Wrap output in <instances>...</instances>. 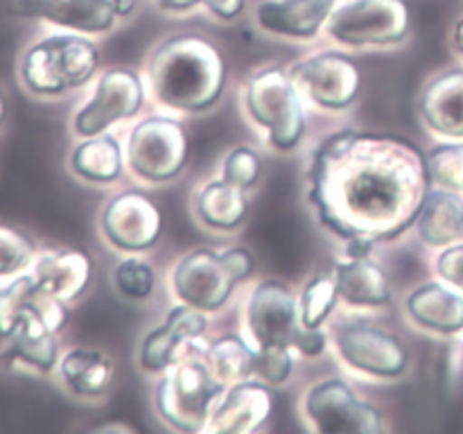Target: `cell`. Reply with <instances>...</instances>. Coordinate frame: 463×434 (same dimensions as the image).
<instances>
[{
	"mask_svg": "<svg viewBox=\"0 0 463 434\" xmlns=\"http://www.w3.org/2000/svg\"><path fill=\"white\" fill-rule=\"evenodd\" d=\"M307 199L344 242H389L416 224L430 181L425 154L410 140L344 129L317 147Z\"/></svg>",
	"mask_w": 463,
	"mask_h": 434,
	"instance_id": "1",
	"label": "cell"
},
{
	"mask_svg": "<svg viewBox=\"0 0 463 434\" xmlns=\"http://www.w3.org/2000/svg\"><path fill=\"white\" fill-rule=\"evenodd\" d=\"M154 98L185 113L208 111L226 86V59L217 43L199 34H176L152 52L147 66Z\"/></svg>",
	"mask_w": 463,
	"mask_h": 434,
	"instance_id": "2",
	"label": "cell"
},
{
	"mask_svg": "<svg viewBox=\"0 0 463 434\" xmlns=\"http://www.w3.org/2000/svg\"><path fill=\"white\" fill-rule=\"evenodd\" d=\"M99 48L80 32H59L30 45L21 63V80L36 95H63L93 80Z\"/></svg>",
	"mask_w": 463,
	"mask_h": 434,
	"instance_id": "3",
	"label": "cell"
},
{
	"mask_svg": "<svg viewBox=\"0 0 463 434\" xmlns=\"http://www.w3.org/2000/svg\"><path fill=\"white\" fill-rule=\"evenodd\" d=\"M244 107L253 122L267 131V140L274 149L289 152L301 143L306 134V107L289 71L269 66L253 72L244 86Z\"/></svg>",
	"mask_w": 463,
	"mask_h": 434,
	"instance_id": "4",
	"label": "cell"
},
{
	"mask_svg": "<svg viewBox=\"0 0 463 434\" xmlns=\"http://www.w3.org/2000/svg\"><path fill=\"white\" fill-rule=\"evenodd\" d=\"M226 384L213 375L206 362L179 360L163 371L156 387V410L181 432H203Z\"/></svg>",
	"mask_w": 463,
	"mask_h": 434,
	"instance_id": "5",
	"label": "cell"
},
{
	"mask_svg": "<svg viewBox=\"0 0 463 434\" xmlns=\"http://www.w3.org/2000/svg\"><path fill=\"white\" fill-rule=\"evenodd\" d=\"M324 32L346 48L398 45L411 32V7L407 0H337Z\"/></svg>",
	"mask_w": 463,
	"mask_h": 434,
	"instance_id": "6",
	"label": "cell"
},
{
	"mask_svg": "<svg viewBox=\"0 0 463 434\" xmlns=\"http://www.w3.org/2000/svg\"><path fill=\"white\" fill-rule=\"evenodd\" d=\"M190 156L188 131L167 116H149L131 129L127 140V165L149 184H165L184 172Z\"/></svg>",
	"mask_w": 463,
	"mask_h": 434,
	"instance_id": "7",
	"label": "cell"
},
{
	"mask_svg": "<svg viewBox=\"0 0 463 434\" xmlns=\"http://www.w3.org/2000/svg\"><path fill=\"white\" fill-rule=\"evenodd\" d=\"M303 411L317 432L324 434H375L383 429L378 407L357 396L342 378L312 384L303 398Z\"/></svg>",
	"mask_w": 463,
	"mask_h": 434,
	"instance_id": "8",
	"label": "cell"
},
{
	"mask_svg": "<svg viewBox=\"0 0 463 434\" xmlns=\"http://www.w3.org/2000/svg\"><path fill=\"white\" fill-rule=\"evenodd\" d=\"M297 89L328 111H342L357 99L362 86L360 66L342 52H317L289 68Z\"/></svg>",
	"mask_w": 463,
	"mask_h": 434,
	"instance_id": "9",
	"label": "cell"
},
{
	"mask_svg": "<svg viewBox=\"0 0 463 434\" xmlns=\"http://www.w3.org/2000/svg\"><path fill=\"white\" fill-rule=\"evenodd\" d=\"M335 344L348 366L373 378H398L410 366V351L402 339L380 326L364 321L339 326Z\"/></svg>",
	"mask_w": 463,
	"mask_h": 434,
	"instance_id": "10",
	"label": "cell"
},
{
	"mask_svg": "<svg viewBox=\"0 0 463 434\" xmlns=\"http://www.w3.org/2000/svg\"><path fill=\"white\" fill-rule=\"evenodd\" d=\"M145 84L138 72L129 68H111L99 77L95 93L77 111L75 131L84 138L104 134L111 125L129 120L143 108Z\"/></svg>",
	"mask_w": 463,
	"mask_h": 434,
	"instance_id": "11",
	"label": "cell"
},
{
	"mask_svg": "<svg viewBox=\"0 0 463 434\" xmlns=\"http://www.w3.org/2000/svg\"><path fill=\"white\" fill-rule=\"evenodd\" d=\"M238 278L226 267L222 251L194 249L176 262L172 271V288L181 303L215 312L229 303Z\"/></svg>",
	"mask_w": 463,
	"mask_h": 434,
	"instance_id": "12",
	"label": "cell"
},
{
	"mask_svg": "<svg viewBox=\"0 0 463 434\" xmlns=\"http://www.w3.org/2000/svg\"><path fill=\"white\" fill-rule=\"evenodd\" d=\"M298 298L280 280H262L247 303V328L253 346H292L301 330Z\"/></svg>",
	"mask_w": 463,
	"mask_h": 434,
	"instance_id": "13",
	"label": "cell"
},
{
	"mask_svg": "<svg viewBox=\"0 0 463 434\" xmlns=\"http://www.w3.org/2000/svg\"><path fill=\"white\" fill-rule=\"evenodd\" d=\"M102 231L120 251H147L161 235V211L140 190H125L102 211Z\"/></svg>",
	"mask_w": 463,
	"mask_h": 434,
	"instance_id": "14",
	"label": "cell"
},
{
	"mask_svg": "<svg viewBox=\"0 0 463 434\" xmlns=\"http://www.w3.org/2000/svg\"><path fill=\"white\" fill-rule=\"evenodd\" d=\"M206 312L199 307L179 303L167 312L165 321L158 324L145 337L140 346V366L152 373H163L167 366L184 357L185 346L206 333Z\"/></svg>",
	"mask_w": 463,
	"mask_h": 434,
	"instance_id": "15",
	"label": "cell"
},
{
	"mask_svg": "<svg viewBox=\"0 0 463 434\" xmlns=\"http://www.w3.org/2000/svg\"><path fill=\"white\" fill-rule=\"evenodd\" d=\"M9 12L25 18H41L80 34H104L118 23L111 0H7Z\"/></svg>",
	"mask_w": 463,
	"mask_h": 434,
	"instance_id": "16",
	"label": "cell"
},
{
	"mask_svg": "<svg viewBox=\"0 0 463 434\" xmlns=\"http://www.w3.org/2000/svg\"><path fill=\"white\" fill-rule=\"evenodd\" d=\"M274 410L269 384L258 378H247L226 387L224 396L213 410L203 432L251 434L262 428Z\"/></svg>",
	"mask_w": 463,
	"mask_h": 434,
	"instance_id": "17",
	"label": "cell"
},
{
	"mask_svg": "<svg viewBox=\"0 0 463 434\" xmlns=\"http://www.w3.org/2000/svg\"><path fill=\"white\" fill-rule=\"evenodd\" d=\"M337 0H260L253 21L262 32L294 41H312L326 30Z\"/></svg>",
	"mask_w": 463,
	"mask_h": 434,
	"instance_id": "18",
	"label": "cell"
},
{
	"mask_svg": "<svg viewBox=\"0 0 463 434\" xmlns=\"http://www.w3.org/2000/svg\"><path fill=\"white\" fill-rule=\"evenodd\" d=\"M423 125L443 140H463V66L448 68L425 84L419 98Z\"/></svg>",
	"mask_w": 463,
	"mask_h": 434,
	"instance_id": "19",
	"label": "cell"
},
{
	"mask_svg": "<svg viewBox=\"0 0 463 434\" xmlns=\"http://www.w3.org/2000/svg\"><path fill=\"white\" fill-rule=\"evenodd\" d=\"M407 315L430 333L443 337L463 335V294L441 278L430 280L407 297Z\"/></svg>",
	"mask_w": 463,
	"mask_h": 434,
	"instance_id": "20",
	"label": "cell"
},
{
	"mask_svg": "<svg viewBox=\"0 0 463 434\" xmlns=\"http://www.w3.org/2000/svg\"><path fill=\"white\" fill-rule=\"evenodd\" d=\"M32 276L41 292L68 303L81 297L89 288L93 262L86 253L75 251V249H50L36 258Z\"/></svg>",
	"mask_w": 463,
	"mask_h": 434,
	"instance_id": "21",
	"label": "cell"
},
{
	"mask_svg": "<svg viewBox=\"0 0 463 434\" xmlns=\"http://www.w3.org/2000/svg\"><path fill=\"white\" fill-rule=\"evenodd\" d=\"M335 283L339 297L357 307H383L392 301V280L383 265L371 256H346L335 262Z\"/></svg>",
	"mask_w": 463,
	"mask_h": 434,
	"instance_id": "22",
	"label": "cell"
},
{
	"mask_svg": "<svg viewBox=\"0 0 463 434\" xmlns=\"http://www.w3.org/2000/svg\"><path fill=\"white\" fill-rule=\"evenodd\" d=\"M414 226L420 242L432 249L463 242V194L430 188Z\"/></svg>",
	"mask_w": 463,
	"mask_h": 434,
	"instance_id": "23",
	"label": "cell"
},
{
	"mask_svg": "<svg viewBox=\"0 0 463 434\" xmlns=\"http://www.w3.org/2000/svg\"><path fill=\"white\" fill-rule=\"evenodd\" d=\"M247 190L229 184L226 179H213L199 190L194 199V211L202 224L215 231H233L249 215Z\"/></svg>",
	"mask_w": 463,
	"mask_h": 434,
	"instance_id": "24",
	"label": "cell"
},
{
	"mask_svg": "<svg viewBox=\"0 0 463 434\" xmlns=\"http://www.w3.org/2000/svg\"><path fill=\"white\" fill-rule=\"evenodd\" d=\"M125 161L120 143L104 131V134L89 136L84 143L77 145L71 156V167L77 176L90 184H113L120 179Z\"/></svg>",
	"mask_w": 463,
	"mask_h": 434,
	"instance_id": "25",
	"label": "cell"
},
{
	"mask_svg": "<svg viewBox=\"0 0 463 434\" xmlns=\"http://www.w3.org/2000/svg\"><path fill=\"white\" fill-rule=\"evenodd\" d=\"M61 375L68 389L80 396H102L113 380V362L95 348H72L61 360Z\"/></svg>",
	"mask_w": 463,
	"mask_h": 434,
	"instance_id": "26",
	"label": "cell"
},
{
	"mask_svg": "<svg viewBox=\"0 0 463 434\" xmlns=\"http://www.w3.org/2000/svg\"><path fill=\"white\" fill-rule=\"evenodd\" d=\"M253 355L256 348L244 342L240 335H222L206 348L203 362L217 380L226 387L253 375Z\"/></svg>",
	"mask_w": 463,
	"mask_h": 434,
	"instance_id": "27",
	"label": "cell"
},
{
	"mask_svg": "<svg viewBox=\"0 0 463 434\" xmlns=\"http://www.w3.org/2000/svg\"><path fill=\"white\" fill-rule=\"evenodd\" d=\"M339 289L333 274H317L303 288L298 298V316L306 328H321L339 303Z\"/></svg>",
	"mask_w": 463,
	"mask_h": 434,
	"instance_id": "28",
	"label": "cell"
},
{
	"mask_svg": "<svg viewBox=\"0 0 463 434\" xmlns=\"http://www.w3.org/2000/svg\"><path fill=\"white\" fill-rule=\"evenodd\" d=\"M432 188L463 194V140H443L425 154Z\"/></svg>",
	"mask_w": 463,
	"mask_h": 434,
	"instance_id": "29",
	"label": "cell"
},
{
	"mask_svg": "<svg viewBox=\"0 0 463 434\" xmlns=\"http://www.w3.org/2000/svg\"><path fill=\"white\" fill-rule=\"evenodd\" d=\"M116 285L127 298L143 301L152 297L156 276H154L152 265L143 258H125L116 267Z\"/></svg>",
	"mask_w": 463,
	"mask_h": 434,
	"instance_id": "30",
	"label": "cell"
},
{
	"mask_svg": "<svg viewBox=\"0 0 463 434\" xmlns=\"http://www.w3.org/2000/svg\"><path fill=\"white\" fill-rule=\"evenodd\" d=\"M253 378L267 384H285L292 378V346H253Z\"/></svg>",
	"mask_w": 463,
	"mask_h": 434,
	"instance_id": "31",
	"label": "cell"
},
{
	"mask_svg": "<svg viewBox=\"0 0 463 434\" xmlns=\"http://www.w3.org/2000/svg\"><path fill=\"white\" fill-rule=\"evenodd\" d=\"M36 289L39 288H36V280L32 274L21 276L14 283H9L7 288L0 289V337H5L14 328L18 316L23 315L27 303L36 294Z\"/></svg>",
	"mask_w": 463,
	"mask_h": 434,
	"instance_id": "32",
	"label": "cell"
},
{
	"mask_svg": "<svg viewBox=\"0 0 463 434\" xmlns=\"http://www.w3.org/2000/svg\"><path fill=\"white\" fill-rule=\"evenodd\" d=\"M262 172V161L251 147H240L231 149L224 158V165H222V179H226L229 184L240 185V188L249 190L258 184Z\"/></svg>",
	"mask_w": 463,
	"mask_h": 434,
	"instance_id": "33",
	"label": "cell"
},
{
	"mask_svg": "<svg viewBox=\"0 0 463 434\" xmlns=\"http://www.w3.org/2000/svg\"><path fill=\"white\" fill-rule=\"evenodd\" d=\"M34 256V244L21 231L0 224V276L16 274Z\"/></svg>",
	"mask_w": 463,
	"mask_h": 434,
	"instance_id": "34",
	"label": "cell"
},
{
	"mask_svg": "<svg viewBox=\"0 0 463 434\" xmlns=\"http://www.w3.org/2000/svg\"><path fill=\"white\" fill-rule=\"evenodd\" d=\"M439 278L463 294V242L441 249L434 262Z\"/></svg>",
	"mask_w": 463,
	"mask_h": 434,
	"instance_id": "35",
	"label": "cell"
},
{
	"mask_svg": "<svg viewBox=\"0 0 463 434\" xmlns=\"http://www.w3.org/2000/svg\"><path fill=\"white\" fill-rule=\"evenodd\" d=\"M222 258H224V262H226V267L231 269V274L238 278V283L240 280H247L249 276L253 274V265H256V262H253V256L249 249L229 247L222 251Z\"/></svg>",
	"mask_w": 463,
	"mask_h": 434,
	"instance_id": "36",
	"label": "cell"
},
{
	"mask_svg": "<svg viewBox=\"0 0 463 434\" xmlns=\"http://www.w3.org/2000/svg\"><path fill=\"white\" fill-rule=\"evenodd\" d=\"M326 344H328V335L321 328H306V326H301V330L294 337V348H298L307 357L321 355L326 351Z\"/></svg>",
	"mask_w": 463,
	"mask_h": 434,
	"instance_id": "37",
	"label": "cell"
},
{
	"mask_svg": "<svg viewBox=\"0 0 463 434\" xmlns=\"http://www.w3.org/2000/svg\"><path fill=\"white\" fill-rule=\"evenodd\" d=\"M249 0H203V7L220 21H235L247 9Z\"/></svg>",
	"mask_w": 463,
	"mask_h": 434,
	"instance_id": "38",
	"label": "cell"
},
{
	"mask_svg": "<svg viewBox=\"0 0 463 434\" xmlns=\"http://www.w3.org/2000/svg\"><path fill=\"white\" fill-rule=\"evenodd\" d=\"M156 7L161 12L167 14H188L193 9H197L199 5H203V0H154Z\"/></svg>",
	"mask_w": 463,
	"mask_h": 434,
	"instance_id": "39",
	"label": "cell"
},
{
	"mask_svg": "<svg viewBox=\"0 0 463 434\" xmlns=\"http://www.w3.org/2000/svg\"><path fill=\"white\" fill-rule=\"evenodd\" d=\"M450 45H452V50H455V54H459V57L463 59V14L457 18L455 25H452Z\"/></svg>",
	"mask_w": 463,
	"mask_h": 434,
	"instance_id": "40",
	"label": "cell"
},
{
	"mask_svg": "<svg viewBox=\"0 0 463 434\" xmlns=\"http://www.w3.org/2000/svg\"><path fill=\"white\" fill-rule=\"evenodd\" d=\"M113 7H116V14L118 18H129L131 14L138 9L140 0H111Z\"/></svg>",
	"mask_w": 463,
	"mask_h": 434,
	"instance_id": "41",
	"label": "cell"
},
{
	"mask_svg": "<svg viewBox=\"0 0 463 434\" xmlns=\"http://www.w3.org/2000/svg\"><path fill=\"white\" fill-rule=\"evenodd\" d=\"M98 432H136V428L127 423H104L99 425Z\"/></svg>",
	"mask_w": 463,
	"mask_h": 434,
	"instance_id": "42",
	"label": "cell"
},
{
	"mask_svg": "<svg viewBox=\"0 0 463 434\" xmlns=\"http://www.w3.org/2000/svg\"><path fill=\"white\" fill-rule=\"evenodd\" d=\"M3 116H5V102L3 98H0V120H3Z\"/></svg>",
	"mask_w": 463,
	"mask_h": 434,
	"instance_id": "43",
	"label": "cell"
}]
</instances>
